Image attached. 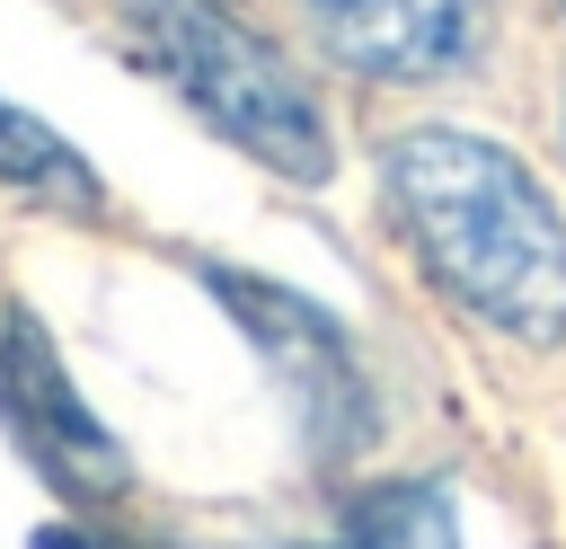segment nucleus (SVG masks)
Here are the masks:
<instances>
[{
  "mask_svg": "<svg viewBox=\"0 0 566 549\" xmlns=\"http://www.w3.org/2000/svg\"><path fill=\"white\" fill-rule=\"evenodd\" d=\"M380 195L424 274L478 328L513 345L566 336V221L513 151L460 124H416L380 151Z\"/></svg>",
  "mask_w": 566,
  "mask_h": 549,
  "instance_id": "f257e3e1",
  "label": "nucleus"
},
{
  "mask_svg": "<svg viewBox=\"0 0 566 549\" xmlns=\"http://www.w3.org/2000/svg\"><path fill=\"white\" fill-rule=\"evenodd\" d=\"M115 18H124V35H133V53H142L221 142H239L248 159H265L274 177H301V186H318V177L336 168L327 115H318V97L301 89V71H292L265 35H248L221 0H115Z\"/></svg>",
  "mask_w": 566,
  "mask_h": 549,
  "instance_id": "f03ea898",
  "label": "nucleus"
},
{
  "mask_svg": "<svg viewBox=\"0 0 566 549\" xmlns=\"http://www.w3.org/2000/svg\"><path fill=\"white\" fill-rule=\"evenodd\" d=\"M212 292L230 301V319H239V328L256 336V354L274 363V381H283V398H292V416H301L310 460H354V452L371 443V381H363L345 328H336L327 310H310L301 292L265 283V274L212 266Z\"/></svg>",
  "mask_w": 566,
  "mask_h": 549,
  "instance_id": "7ed1b4c3",
  "label": "nucleus"
},
{
  "mask_svg": "<svg viewBox=\"0 0 566 549\" xmlns=\"http://www.w3.org/2000/svg\"><path fill=\"white\" fill-rule=\"evenodd\" d=\"M0 407H9V425H18V443H27V460L62 487V496H124V443L88 416V398L62 381V354H53V336L27 319V310H9L0 319Z\"/></svg>",
  "mask_w": 566,
  "mask_h": 549,
  "instance_id": "20e7f679",
  "label": "nucleus"
},
{
  "mask_svg": "<svg viewBox=\"0 0 566 549\" xmlns=\"http://www.w3.org/2000/svg\"><path fill=\"white\" fill-rule=\"evenodd\" d=\"M318 44L363 80H433L460 71L486 35V0H301Z\"/></svg>",
  "mask_w": 566,
  "mask_h": 549,
  "instance_id": "39448f33",
  "label": "nucleus"
},
{
  "mask_svg": "<svg viewBox=\"0 0 566 549\" xmlns=\"http://www.w3.org/2000/svg\"><path fill=\"white\" fill-rule=\"evenodd\" d=\"M0 186L44 195V204H62V213H97V177H88V159H80L62 133H44L35 115H18L9 97H0Z\"/></svg>",
  "mask_w": 566,
  "mask_h": 549,
  "instance_id": "423d86ee",
  "label": "nucleus"
},
{
  "mask_svg": "<svg viewBox=\"0 0 566 549\" xmlns=\"http://www.w3.org/2000/svg\"><path fill=\"white\" fill-rule=\"evenodd\" d=\"M345 549H460L442 487H380L345 514Z\"/></svg>",
  "mask_w": 566,
  "mask_h": 549,
  "instance_id": "0eeeda50",
  "label": "nucleus"
},
{
  "mask_svg": "<svg viewBox=\"0 0 566 549\" xmlns=\"http://www.w3.org/2000/svg\"><path fill=\"white\" fill-rule=\"evenodd\" d=\"M35 549H97V540H80V531H62V522H53V531H35Z\"/></svg>",
  "mask_w": 566,
  "mask_h": 549,
  "instance_id": "6e6552de",
  "label": "nucleus"
}]
</instances>
